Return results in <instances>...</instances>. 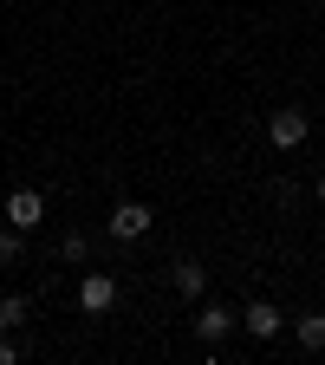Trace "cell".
Returning <instances> with one entry per match:
<instances>
[{"instance_id":"6da1fadb","label":"cell","mask_w":325,"mask_h":365,"mask_svg":"<svg viewBox=\"0 0 325 365\" xmlns=\"http://www.w3.org/2000/svg\"><path fill=\"white\" fill-rule=\"evenodd\" d=\"M267 137H273V150H299L306 137H312V118H306L299 105H287V111L267 118Z\"/></svg>"},{"instance_id":"7a4b0ae2","label":"cell","mask_w":325,"mask_h":365,"mask_svg":"<svg viewBox=\"0 0 325 365\" xmlns=\"http://www.w3.org/2000/svg\"><path fill=\"white\" fill-rule=\"evenodd\" d=\"M150 222H156V209L150 202H117L111 215H105V228L117 242H137V235H150Z\"/></svg>"},{"instance_id":"3957f363","label":"cell","mask_w":325,"mask_h":365,"mask_svg":"<svg viewBox=\"0 0 325 365\" xmlns=\"http://www.w3.org/2000/svg\"><path fill=\"white\" fill-rule=\"evenodd\" d=\"M189 327H196V339H202V346H221L228 333L241 327V313H228V307H215V300H208V307H196Z\"/></svg>"},{"instance_id":"277c9868","label":"cell","mask_w":325,"mask_h":365,"mask_svg":"<svg viewBox=\"0 0 325 365\" xmlns=\"http://www.w3.org/2000/svg\"><path fill=\"white\" fill-rule=\"evenodd\" d=\"M78 307L85 313H111L117 307V281H111V274H85V281H78Z\"/></svg>"},{"instance_id":"5b68a950","label":"cell","mask_w":325,"mask_h":365,"mask_svg":"<svg viewBox=\"0 0 325 365\" xmlns=\"http://www.w3.org/2000/svg\"><path fill=\"white\" fill-rule=\"evenodd\" d=\"M7 222H14V228H39V222H46V196H39V190H14V196H7Z\"/></svg>"},{"instance_id":"8992f818","label":"cell","mask_w":325,"mask_h":365,"mask_svg":"<svg viewBox=\"0 0 325 365\" xmlns=\"http://www.w3.org/2000/svg\"><path fill=\"white\" fill-rule=\"evenodd\" d=\"M241 327H247L254 339H273V333L287 327V319H280V307H273V300H254V307L241 313Z\"/></svg>"},{"instance_id":"52a82bcc","label":"cell","mask_w":325,"mask_h":365,"mask_svg":"<svg viewBox=\"0 0 325 365\" xmlns=\"http://www.w3.org/2000/svg\"><path fill=\"white\" fill-rule=\"evenodd\" d=\"M293 339H299L306 352H325V313H299V319H293Z\"/></svg>"},{"instance_id":"ba28073f","label":"cell","mask_w":325,"mask_h":365,"mask_svg":"<svg viewBox=\"0 0 325 365\" xmlns=\"http://www.w3.org/2000/svg\"><path fill=\"white\" fill-rule=\"evenodd\" d=\"M176 287L189 294V300H202V294H208V274H202V261H176Z\"/></svg>"},{"instance_id":"9c48e42d","label":"cell","mask_w":325,"mask_h":365,"mask_svg":"<svg viewBox=\"0 0 325 365\" xmlns=\"http://www.w3.org/2000/svg\"><path fill=\"white\" fill-rule=\"evenodd\" d=\"M20 255H26V228H14V222H7V228H0V267L20 261Z\"/></svg>"},{"instance_id":"30bf717a","label":"cell","mask_w":325,"mask_h":365,"mask_svg":"<svg viewBox=\"0 0 325 365\" xmlns=\"http://www.w3.org/2000/svg\"><path fill=\"white\" fill-rule=\"evenodd\" d=\"M85 255H91V242H85V235H65V242H59V261H72V267H78Z\"/></svg>"},{"instance_id":"8fae6325","label":"cell","mask_w":325,"mask_h":365,"mask_svg":"<svg viewBox=\"0 0 325 365\" xmlns=\"http://www.w3.org/2000/svg\"><path fill=\"white\" fill-rule=\"evenodd\" d=\"M0 313H7V327H20V319H26V300H20V294H7V300H0Z\"/></svg>"},{"instance_id":"7c38bea8","label":"cell","mask_w":325,"mask_h":365,"mask_svg":"<svg viewBox=\"0 0 325 365\" xmlns=\"http://www.w3.org/2000/svg\"><path fill=\"white\" fill-rule=\"evenodd\" d=\"M14 359H20V346H14V339H0V365H14Z\"/></svg>"},{"instance_id":"4fadbf2b","label":"cell","mask_w":325,"mask_h":365,"mask_svg":"<svg viewBox=\"0 0 325 365\" xmlns=\"http://www.w3.org/2000/svg\"><path fill=\"white\" fill-rule=\"evenodd\" d=\"M319 202H325V170H319Z\"/></svg>"},{"instance_id":"5bb4252c","label":"cell","mask_w":325,"mask_h":365,"mask_svg":"<svg viewBox=\"0 0 325 365\" xmlns=\"http://www.w3.org/2000/svg\"><path fill=\"white\" fill-rule=\"evenodd\" d=\"M0 333H7V313H0Z\"/></svg>"}]
</instances>
